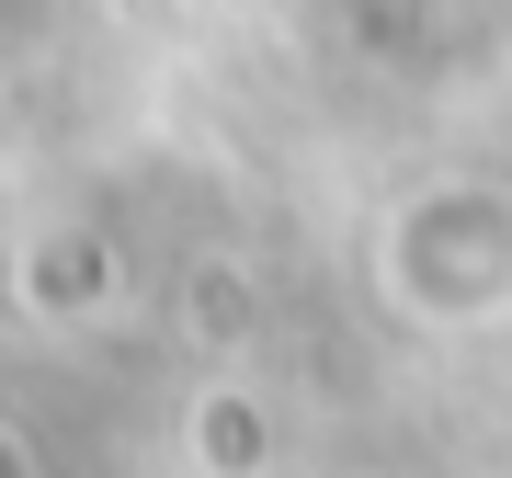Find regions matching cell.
<instances>
[{
	"mask_svg": "<svg viewBox=\"0 0 512 478\" xmlns=\"http://www.w3.org/2000/svg\"><path fill=\"white\" fill-rule=\"evenodd\" d=\"M35 296H103V251H92V239H80V251H69V239L35 251Z\"/></svg>",
	"mask_w": 512,
	"mask_h": 478,
	"instance_id": "obj_1",
	"label": "cell"
},
{
	"mask_svg": "<svg viewBox=\"0 0 512 478\" xmlns=\"http://www.w3.org/2000/svg\"><path fill=\"white\" fill-rule=\"evenodd\" d=\"M205 456H217V467H239V456H262V422H239V410L217 399V410H205Z\"/></svg>",
	"mask_w": 512,
	"mask_h": 478,
	"instance_id": "obj_2",
	"label": "cell"
},
{
	"mask_svg": "<svg viewBox=\"0 0 512 478\" xmlns=\"http://www.w3.org/2000/svg\"><path fill=\"white\" fill-rule=\"evenodd\" d=\"M0 478H35V467H23V444H12V433H0Z\"/></svg>",
	"mask_w": 512,
	"mask_h": 478,
	"instance_id": "obj_3",
	"label": "cell"
}]
</instances>
